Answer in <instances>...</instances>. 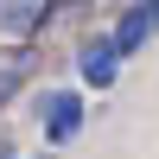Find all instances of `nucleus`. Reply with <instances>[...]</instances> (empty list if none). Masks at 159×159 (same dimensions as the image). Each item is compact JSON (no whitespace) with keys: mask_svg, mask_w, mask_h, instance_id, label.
<instances>
[{"mask_svg":"<svg viewBox=\"0 0 159 159\" xmlns=\"http://www.w3.org/2000/svg\"><path fill=\"white\" fill-rule=\"evenodd\" d=\"M51 25H57V0H0V51L38 45Z\"/></svg>","mask_w":159,"mask_h":159,"instance_id":"1","label":"nucleus"},{"mask_svg":"<svg viewBox=\"0 0 159 159\" xmlns=\"http://www.w3.org/2000/svg\"><path fill=\"white\" fill-rule=\"evenodd\" d=\"M32 115H38V127H45V140L51 147H64V140H76L83 134V96H76V89H45V96L32 102Z\"/></svg>","mask_w":159,"mask_h":159,"instance_id":"3","label":"nucleus"},{"mask_svg":"<svg viewBox=\"0 0 159 159\" xmlns=\"http://www.w3.org/2000/svg\"><path fill=\"white\" fill-rule=\"evenodd\" d=\"M108 38H115V51H121V64H127V57H140V51L159 38V0H127L121 19L108 25Z\"/></svg>","mask_w":159,"mask_h":159,"instance_id":"4","label":"nucleus"},{"mask_svg":"<svg viewBox=\"0 0 159 159\" xmlns=\"http://www.w3.org/2000/svg\"><path fill=\"white\" fill-rule=\"evenodd\" d=\"M76 76H83V89H115V76H121V51H115L108 25H96V32L76 38Z\"/></svg>","mask_w":159,"mask_h":159,"instance_id":"2","label":"nucleus"},{"mask_svg":"<svg viewBox=\"0 0 159 159\" xmlns=\"http://www.w3.org/2000/svg\"><path fill=\"white\" fill-rule=\"evenodd\" d=\"M32 70H38V45H7L0 51V108H13V96L32 83Z\"/></svg>","mask_w":159,"mask_h":159,"instance_id":"5","label":"nucleus"}]
</instances>
